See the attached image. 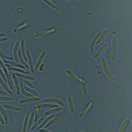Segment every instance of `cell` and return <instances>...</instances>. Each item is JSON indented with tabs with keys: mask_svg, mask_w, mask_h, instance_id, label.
I'll return each mask as SVG.
<instances>
[{
	"mask_svg": "<svg viewBox=\"0 0 132 132\" xmlns=\"http://www.w3.org/2000/svg\"><path fill=\"white\" fill-rule=\"evenodd\" d=\"M102 68H103L104 71V73H106V76L108 77L110 79H111L112 81H116V77L111 73V72L110 71L109 69H108V65H107L106 64L105 59H104V58L102 59Z\"/></svg>",
	"mask_w": 132,
	"mask_h": 132,
	"instance_id": "1",
	"label": "cell"
},
{
	"mask_svg": "<svg viewBox=\"0 0 132 132\" xmlns=\"http://www.w3.org/2000/svg\"><path fill=\"white\" fill-rule=\"evenodd\" d=\"M116 44V38L115 36H113L112 38L111 50H110V59H111L112 61H114V59H115Z\"/></svg>",
	"mask_w": 132,
	"mask_h": 132,
	"instance_id": "2",
	"label": "cell"
},
{
	"mask_svg": "<svg viewBox=\"0 0 132 132\" xmlns=\"http://www.w3.org/2000/svg\"><path fill=\"white\" fill-rule=\"evenodd\" d=\"M3 70L5 71V75L7 77V81L8 84H9V89H13V82L12 80V77H11V75L10 74V72H9V71L8 70L7 68H3Z\"/></svg>",
	"mask_w": 132,
	"mask_h": 132,
	"instance_id": "3",
	"label": "cell"
},
{
	"mask_svg": "<svg viewBox=\"0 0 132 132\" xmlns=\"http://www.w3.org/2000/svg\"><path fill=\"white\" fill-rule=\"evenodd\" d=\"M56 31V28H51V29H46V30L39 33V34H38V35H35V36H36V37H42V36H46V35H51V34H53V33H54Z\"/></svg>",
	"mask_w": 132,
	"mask_h": 132,
	"instance_id": "4",
	"label": "cell"
},
{
	"mask_svg": "<svg viewBox=\"0 0 132 132\" xmlns=\"http://www.w3.org/2000/svg\"><path fill=\"white\" fill-rule=\"evenodd\" d=\"M44 102H55V103L58 104L59 105L62 106H64L65 104L63 103V101H62L60 99L57 98H50L44 99L43 101Z\"/></svg>",
	"mask_w": 132,
	"mask_h": 132,
	"instance_id": "5",
	"label": "cell"
},
{
	"mask_svg": "<svg viewBox=\"0 0 132 132\" xmlns=\"http://www.w3.org/2000/svg\"><path fill=\"white\" fill-rule=\"evenodd\" d=\"M81 83H82V89L83 94L87 95V82H86L85 79V73H82V76H81Z\"/></svg>",
	"mask_w": 132,
	"mask_h": 132,
	"instance_id": "6",
	"label": "cell"
},
{
	"mask_svg": "<svg viewBox=\"0 0 132 132\" xmlns=\"http://www.w3.org/2000/svg\"><path fill=\"white\" fill-rule=\"evenodd\" d=\"M102 31H101L100 32L98 33V34H97L96 35V36H95L94 38L93 39V40H92L91 43H90V54L91 55H93V49H94V48H95V44H96V41H97L98 38H99V36H101V35L102 34Z\"/></svg>",
	"mask_w": 132,
	"mask_h": 132,
	"instance_id": "7",
	"label": "cell"
},
{
	"mask_svg": "<svg viewBox=\"0 0 132 132\" xmlns=\"http://www.w3.org/2000/svg\"><path fill=\"white\" fill-rule=\"evenodd\" d=\"M27 59H28V62L29 63V67H30V71L31 73L35 72V66H34V63L32 62V59L31 57V54L29 52V51H27Z\"/></svg>",
	"mask_w": 132,
	"mask_h": 132,
	"instance_id": "8",
	"label": "cell"
},
{
	"mask_svg": "<svg viewBox=\"0 0 132 132\" xmlns=\"http://www.w3.org/2000/svg\"><path fill=\"white\" fill-rule=\"evenodd\" d=\"M34 111H35V118L34 119V121L35 122H36L38 120H39V118L40 116V108L39 107L38 105H36L35 106H34Z\"/></svg>",
	"mask_w": 132,
	"mask_h": 132,
	"instance_id": "9",
	"label": "cell"
},
{
	"mask_svg": "<svg viewBox=\"0 0 132 132\" xmlns=\"http://www.w3.org/2000/svg\"><path fill=\"white\" fill-rule=\"evenodd\" d=\"M93 104H94V102H93V101H90V102L88 104V105H87V108H85V110L84 111L82 112L80 114L79 117L82 118V117H83L84 116H85L87 114H88V112L90 111V110L91 109V108L93 107Z\"/></svg>",
	"mask_w": 132,
	"mask_h": 132,
	"instance_id": "10",
	"label": "cell"
},
{
	"mask_svg": "<svg viewBox=\"0 0 132 132\" xmlns=\"http://www.w3.org/2000/svg\"><path fill=\"white\" fill-rule=\"evenodd\" d=\"M108 43L104 44V45L100 48V50H99L97 52V53H96V55L95 56V58H98L99 56H101V55H102V54L106 51V50L107 48H108Z\"/></svg>",
	"mask_w": 132,
	"mask_h": 132,
	"instance_id": "11",
	"label": "cell"
},
{
	"mask_svg": "<svg viewBox=\"0 0 132 132\" xmlns=\"http://www.w3.org/2000/svg\"><path fill=\"white\" fill-rule=\"evenodd\" d=\"M12 78L13 79L14 82H15V86H16V93H17V95H19L20 92H21V87H20L19 81L18 80V79L16 78V77L15 76V74H13L12 75Z\"/></svg>",
	"mask_w": 132,
	"mask_h": 132,
	"instance_id": "12",
	"label": "cell"
},
{
	"mask_svg": "<svg viewBox=\"0 0 132 132\" xmlns=\"http://www.w3.org/2000/svg\"><path fill=\"white\" fill-rule=\"evenodd\" d=\"M29 118H30V112H27V115H26L25 119H24V124H23V130H22V132H26V131L27 130V128H28V123H29Z\"/></svg>",
	"mask_w": 132,
	"mask_h": 132,
	"instance_id": "13",
	"label": "cell"
},
{
	"mask_svg": "<svg viewBox=\"0 0 132 132\" xmlns=\"http://www.w3.org/2000/svg\"><path fill=\"white\" fill-rule=\"evenodd\" d=\"M0 84H1V85L4 88L5 90H6L9 94H10L11 95H13V93H12V91H11V89H9V87H8V86L5 84V81H3V79L2 78V77L1 76H0Z\"/></svg>",
	"mask_w": 132,
	"mask_h": 132,
	"instance_id": "14",
	"label": "cell"
},
{
	"mask_svg": "<svg viewBox=\"0 0 132 132\" xmlns=\"http://www.w3.org/2000/svg\"><path fill=\"white\" fill-rule=\"evenodd\" d=\"M46 54V51H44L41 54L40 56L39 57V59L38 60L37 63H36V68H35V69H36H36H38V68L40 67V65L42 64V61H43L44 58V57H45Z\"/></svg>",
	"mask_w": 132,
	"mask_h": 132,
	"instance_id": "15",
	"label": "cell"
},
{
	"mask_svg": "<svg viewBox=\"0 0 132 132\" xmlns=\"http://www.w3.org/2000/svg\"><path fill=\"white\" fill-rule=\"evenodd\" d=\"M19 42H16L15 44V47H14V58H15V61H16L17 63L19 62V60L18 57V50H19Z\"/></svg>",
	"mask_w": 132,
	"mask_h": 132,
	"instance_id": "16",
	"label": "cell"
},
{
	"mask_svg": "<svg viewBox=\"0 0 132 132\" xmlns=\"http://www.w3.org/2000/svg\"><path fill=\"white\" fill-rule=\"evenodd\" d=\"M129 123H130V121H129V120H124V121L123 122V123H122V126H121V128H120L119 132H125L126 131V129H127V128H128V126H129Z\"/></svg>",
	"mask_w": 132,
	"mask_h": 132,
	"instance_id": "17",
	"label": "cell"
},
{
	"mask_svg": "<svg viewBox=\"0 0 132 132\" xmlns=\"http://www.w3.org/2000/svg\"><path fill=\"white\" fill-rule=\"evenodd\" d=\"M40 100V98H27L24 100H22L19 102L21 104H24V103H29V102H36V101H39Z\"/></svg>",
	"mask_w": 132,
	"mask_h": 132,
	"instance_id": "18",
	"label": "cell"
},
{
	"mask_svg": "<svg viewBox=\"0 0 132 132\" xmlns=\"http://www.w3.org/2000/svg\"><path fill=\"white\" fill-rule=\"evenodd\" d=\"M21 52L22 54L23 58L25 60V61H28L27 56H26V52H25V47H24V40H21Z\"/></svg>",
	"mask_w": 132,
	"mask_h": 132,
	"instance_id": "19",
	"label": "cell"
},
{
	"mask_svg": "<svg viewBox=\"0 0 132 132\" xmlns=\"http://www.w3.org/2000/svg\"><path fill=\"white\" fill-rule=\"evenodd\" d=\"M66 73H68L69 76L71 77L72 78H73L74 79L76 80V81H77L78 82H81V79L79 78V77L77 76V75L76 74L73 72V71H72L69 70V69H67V70H66Z\"/></svg>",
	"mask_w": 132,
	"mask_h": 132,
	"instance_id": "20",
	"label": "cell"
},
{
	"mask_svg": "<svg viewBox=\"0 0 132 132\" xmlns=\"http://www.w3.org/2000/svg\"><path fill=\"white\" fill-rule=\"evenodd\" d=\"M24 88L27 92H29V93H31L32 95H35V96H36V97L40 98L41 96H42V95H41L40 94H39V93H38L37 91H36V90H33V89H31V88H29V87H24Z\"/></svg>",
	"mask_w": 132,
	"mask_h": 132,
	"instance_id": "21",
	"label": "cell"
},
{
	"mask_svg": "<svg viewBox=\"0 0 132 132\" xmlns=\"http://www.w3.org/2000/svg\"><path fill=\"white\" fill-rule=\"evenodd\" d=\"M54 114H52V115L50 116L49 117H48L47 119H46V120H44V122H42V123H41V124L40 125V126L37 128V130H39V129H40L41 128H43L44 126H45L46 124H47V123L49 122L50 120H51V119L54 118Z\"/></svg>",
	"mask_w": 132,
	"mask_h": 132,
	"instance_id": "22",
	"label": "cell"
},
{
	"mask_svg": "<svg viewBox=\"0 0 132 132\" xmlns=\"http://www.w3.org/2000/svg\"><path fill=\"white\" fill-rule=\"evenodd\" d=\"M0 112L2 113V116H3V118H4L5 120V124H7L8 123V116L7 114L6 111H5V108H3V107L2 106L0 105Z\"/></svg>",
	"mask_w": 132,
	"mask_h": 132,
	"instance_id": "23",
	"label": "cell"
},
{
	"mask_svg": "<svg viewBox=\"0 0 132 132\" xmlns=\"http://www.w3.org/2000/svg\"><path fill=\"white\" fill-rule=\"evenodd\" d=\"M4 62H5V63H9V64H10V65H12L16 67V68H21V69H24V70H26L27 71V70L26 69L25 67H24V66H23V65H19V64H18V63H15V62H12V61H9V60H5Z\"/></svg>",
	"mask_w": 132,
	"mask_h": 132,
	"instance_id": "24",
	"label": "cell"
},
{
	"mask_svg": "<svg viewBox=\"0 0 132 132\" xmlns=\"http://www.w3.org/2000/svg\"><path fill=\"white\" fill-rule=\"evenodd\" d=\"M15 75L20 77H21V78L25 79H30V80L36 79V77H35L29 76V75H27L26 74L21 73H15Z\"/></svg>",
	"mask_w": 132,
	"mask_h": 132,
	"instance_id": "25",
	"label": "cell"
},
{
	"mask_svg": "<svg viewBox=\"0 0 132 132\" xmlns=\"http://www.w3.org/2000/svg\"><path fill=\"white\" fill-rule=\"evenodd\" d=\"M108 32V29H106V30H102V34H101V36H99V38H98V40H97V41H96V44H99L100 42H102V41L104 39V38L106 37V36L107 35Z\"/></svg>",
	"mask_w": 132,
	"mask_h": 132,
	"instance_id": "26",
	"label": "cell"
},
{
	"mask_svg": "<svg viewBox=\"0 0 132 132\" xmlns=\"http://www.w3.org/2000/svg\"><path fill=\"white\" fill-rule=\"evenodd\" d=\"M28 26H29V24H28V23H23V24H19V25H18L17 27H16L15 29H14L13 32H16L19 31V30H23V29H26Z\"/></svg>",
	"mask_w": 132,
	"mask_h": 132,
	"instance_id": "27",
	"label": "cell"
},
{
	"mask_svg": "<svg viewBox=\"0 0 132 132\" xmlns=\"http://www.w3.org/2000/svg\"><path fill=\"white\" fill-rule=\"evenodd\" d=\"M62 110V108H54V109H52V110H49V111L46 112L45 114H44V115H45V116L52 115V114H56V113L58 112H60V110Z\"/></svg>",
	"mask_w": 132,
	"mask_h": 132,
	"instance_id": "28",
	"label": "cell"
},
{
	"mask_svg": "<svg viewBox=\"0 0 132 132\" xmlns=\"http://www.w3.org/2000/svg\"><path fill=\"white\" fill-rule=\"evenodd\" d=\"M3 108L8 110H13V111H21V108L20 107L15 106L11 105H7V104L3 105Z\"/></svg>",
	"mask_w": 132,
	"mask_h": 132,
	"instance_id": "29",
	"label": "cell"
},
{
	"mask_svg": "<svg viewBox=\"0 0 132 132\" xmlns=\"http://www.w3.org/2000/svg\"><path fill=\"white\" fill-rule=\"evenodd\" d=\"M62 121V120L60 118H55V119H52V120H50L49 122L47 123V124L45 126V128H48V127H50V126L53 125L54 123H57V122H60Z\"/></svg>",
	"mask_w": 132,
	"mask_h": 132,
	"instance_id": "30",
	"label": "cell"
},
{
	"mask_svg": "<svg viewBox=\"0 0 132 132\" xmlns=\"http://www.w3.org/2000/svg\"><path fill=\"white\" fill-rule=\"evenodd\" d=\"M42 1H43V2H44L45 3H46L48 6L51 7L52 8H53V9H55V10L57 11H60V9L58 7L56 6V5L53 4L52 3H51V2H50V1H48V0H42Z\"/></svg>",
	"mask_w": 132,
	"mask_h": 132,
	"instance_id": "31",
	"label": "cell"
},
{
	"mask_svg": "<svg viewBox=\"0 0 132 132\" xmlns=\"http://www.w3.org/2000/svg\"><path fill=\"white\" fill-rule=\"evenodd\" d=\"M68 102H69V109L70 112L71 113H74V105H73V101L72 97L70 96H68Z\"/></svg>",
	"mask_w": 132,
	"mask_h": 132,
	"instance_id": "32",
	"label": "cell"
},
{
	"mask_svg": "<svg viewBox=\"0 0 132 132\" xmlns=\"http://www.w3.org/2000/svg\"><path fill=\"white\" fill-rule=\"evenodd\" d=\"M18 57H19L20 62H21V63L24 65V67H25V68H29V66H28V65L27 64V63H26L25 61H24V58H23V56H22V54H21V50H18Z\"/></svg>",
	"mask_w": 132,
	"mask_h": 132,
	"instance_id": "33",
	"label": "cell"
},
{
	"mask_svg": "<svg viewBox=\"0 0 132 132\" xmlns=\"http://www.w3.org/2000/svg\"><path fill=\"white\" fill-rule=\"evenodd\" d=\"M20 87H21V92L23 93V95H24V96H33L31 93H29V92H27V90L24 89V87H23V84H22L21 82L20 83Z\"/></svg>",
	"mask_w": 132,
	"mask_h": 132,
	"instance_id": "34",
	"label": "cell"
},
{
	"mask_svg": "<svg viewBox=\"0 0 132 132\" xmlns=\"http://www.w3.org/2000/svg\"><path fill=\"white\" fill-rule=\"evenodd\" d=\"M40 108H58L57 105H53V104H43L41 105H38Z\"/></svg>",
	"mask_w": 132,
	"mask_h": 132,
	"instance_id": "35",
	"label": "cell"
},
{
	"mask_svg": "<svg viewBox=\"0 0 132 132\" xmlns=\"http://www.w3.org/2000/svg\"><path fill=\"white\" fill-rule=\"evenodd\" d=\"M34 119H35V112L32 113L30 117L29 118V123H28V130H30V128L32 127V122L34 121Z\"/></svg>",
	"mask_w": 132,
	"mask_h": 132,
	"instance_id": "36",
	"label": "cell"
},
{
	"mask_svg": "<svg viewBox=\"0 0 132 132\" xmlns=\"http://www.w3.org/2000/svg\"><path fill=\"white\" fill-rule=\"evenodd\" d=\"M7 69L9 71H18V72L21 73H23V74H26L27 75V73H28V72L27 71H24L23 70V69H19V68H7Z\"/></svg>",
	"mask_w": 132,
	"mask_h": 132,
	"instance_id": "37",
	"label": "cell"
},
{
	"mask_svg": "<svg viewBox=\"0 0 132 132\" xmlns=\"http://www.w3.org/2000/svg\"><path fill=\"white\" fill-rule=\"evenodd\" d=\"M44 120V118H42L39 119V120H38L37 122H36V124H35V126H33V127H32V129H30V130L33 131V130H35V129H37L38 127V126H39L40 125V123H42V122H43Z\"/></svg>",
	"mask_w": 132,
	"mask_h": 132,
	"instance_id": "38",
	"label": "cell"
},
{
	"mask_svg": "<svg viewBox=\"0 0 132 132\" xmlns=\"http://www.w3.org/2000/svg\"><path fill=\"white\" fill-rule=\"evenodd\" d=\"M0 56L3 59H5L6 60H13V57H11L9 56H7L6 54H4L3 52L2 51V50L0 49Z\"/></svg>",
	"mask_w": 132,
	"mask_h": 132,
	"instance_id": "39",
	"label": "cell"
},
{
	"mask_svg": "<svg viewBox=\"0 0 132 132\" xmlns=\"http://www.w3.org/2000/svg\"><path fill=\"white\" fill-rule=\"evenodd\" d=\"M21 80L22 81H23L24 83H25L26 85H27L29 86V87H30V88H34V86H33V85L32 84L31 82H30V81H27V79H23V78H21Z\"/></svg>",
	"mask_w": 132,
	"mask_h": 132,
	"instance_id": "40",
	"label": "cell"
},
{
	"mask_svg": "<svg viewBox=\"0 0 132 132\" xmlns=\"http://www.w3.org/2000/svg\"><path fill=\"white\" fill-rule=\"evenodd\" d=\"M0 101H15V98L7 96H0Z\"/></svg>",
	"mask_w": 132,
	"mask_h": 132,
	"instance_id": "41",
	"label": "cell"
},
{
	"mask_svg": "<svg viewBox=\"0 0 132 132\" xmlns=\"http://www.w3.org/2000/svg\"><path fill=\"white\" fill-rule=\"evenodd\" d=\"M0 75H1V77H2V78L3 79V81H4L5 82H7L6 77H5V74L3 73V70H2V69H1V68H0Z\"/></svg>",
	"mask_w": 132,
	"mask_h": 132,
	"instance_id": "42",
	"label": "cell"
},
{
	"mask_svg": "<svg viewBox=\"0 0 132 132\" xmlns=\"http://www.w3.org/2000/svg\"><path fill=\"white\" fill-rule=\"evenodd\" d=\"M0 122L2 123V124H5V120H4V118H3V116H2V114L0 113Z\"/></svg>",
	"mask_w": 132,
	"mask_h": 132,
	"instance_id": "43",
	"label": "cell"
},
{
	"mask_svg": "<svg viewBox=\"0 0 132 132\" xmlns=\"http://www.w3.org/2000/svg\"><path fill=\"white\" fill-rule=\"evenodd\" d=\"M7 38H5V37L0 38V42H5V41H7Z\"/></svg>",
	"mask_w": 132,
	"mask_h": 132,
	"instance_id": "44",
	"label": "cell"
},
{
	"mask_svg": "<svg viewBox=\"0 0 132 132\" xmlns=\"http://www.w3.org/2000/svg\"><path fill=\"white\" fill-rule=\"evenodd\" d=\"M38 68H39V69H40V71H43V69H44V65H42V64H41Z\"/></svg>",
	"mask_w": 132,
	"mask_h": 132,
	"instance_id": "45",
	"label": "cell"
},
{
	"mask_svg": "<svg viewBox=\"0 0 132 132\" xmlns=\"http://www.w3.org/2000/svg\"><path fill=\"white\" fill-rule=\"evenodd\" d=\"M39 131L40 132H51V131H50L47 130V129H39Z\"/></svg>",
	"mask_w": 132,
	"mask_h": 132,
	"instance_id": "46",
	"label": "cell"
},
{
	"mask_svg": "<svg viewBox=\"0 0 132 132\" xmlns=\"http://www.w3.org/2000/svg\"><path fill=\"white\" fill-rule=\"evenodd\" d=\"M6 94V93L5 91H3V90H2L1 89H0V95H5Z\"/></svg>",
	"mask_w": 132,
	"mask_h": 132,
	"instance_id": "47",
	"label": "cell"
},
{
	"mask_svg": "<svg viewBox=\"0 0 132 132\" xmlns=\"http://www.w3.org/2000/svg\"><path fill=\"white\" fill-rule=\"evenodd\" d=\"M0 65H2V68H4V67H5L4 64H3V62H2V60H1V59H0Z\"/></svg>",
	"mask_w": 132,
	"mask_h": 132,
	"instance_id": "48",
	"label": "cell"
},
{
	"mask_svg": "<svg viewBox=\"0 0 132 132\" xmlns=\"http://www.w3.org/2000/svg\"><path fill=\"white\" fill-rule=\"evenodd\" d=\"M5 35L4 33H0V38L4 37Z\"/></svg>",
	"mask_w": 132,
	"mask_h": 132,
	"instance_id": "49",
	"label": "cell"
},
{
	"mask_svg": "<svg viewBox=\"0 0 132 132\" xmlns=\"http://www.w3.org/2000/svg\"><path fill=\"white\" fill-rule=\"evenodd\" d=\"M66 1H67V2H71V0H66Z\"/></svg>",
	"mask_w": 132,
	"mask_h": 132,
	"instance_id": "50",
	"label": "cell"
},
{
	"mask_svg": "<svg viewBox=\"0 0 132 132\" xmlns=\"http://www.w3.org/2000/svg\"><path fill=\"white\" fill-rule=\"evenodd\" d=\"M0 68H2V65H0Z\"/></svg>",
	"mask_w": 132,
	"mask_h": 132,
	"instance_id": "51",
	"label": "cell"
},
{
	"mask_svg": "<svg viewBox=\"0 0 132 132\" xmlns=\"http://www.w3.org/2000/svg\"><path fill=\"white\" fill-rule=\"evenodd\" d=\"M81 132H84V131H81Z\"/></svg>",
	"mask_w": 132,
	"mask_h": 132,
	"instance_id": "52",
	"label": "cell"
}]
</instances>
